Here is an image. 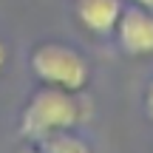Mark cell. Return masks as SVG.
<instances>
[{"instance_id": "6da1fadb", "label": "cell", "mask_w": 153, "mask_h": 153, "mask_svg": "<svg viewBox=\"0 0 153 153\" xmlns=\"http://www.w3.org/2000/svg\"><path fill=\"white\" fill-rule=\"evenodd\" d=\"M88 116H91V108L79 94L40 85L20 111V136L28 142H40L48 133L74 131L85 125Z\"/></svg>"}, {"instance_id": "7a4b0ae2", "label": "cell", "mask_w": 153, "mask_h": 153, "mask_svg": "<svg viewBox=\"0 0 153 153\" xmlns=\"http://www.w3.org/2000/svg\"><path fill=\"white\" fill-rule=\"evenodd\" d=\"M28 68L40 79V85L62 88V91L82 94L91 82V65L68 43H57V40H45L37 43L28 54Z\"/></svg>"}, {"instance_id": "3957f363", "label": "cell", "mask_w": 153, "mask_h": 153, "mask_svg": "<svg viewBox=\"0 0 153 153\" xmlns=\"http://www.w3.org/2000/svg\"><path fill=\"white\" fill-rule=\"evenodd\" d=\"M114 37H116V45L122 48V54L133 57V60L153 57V11L125 3L119 20H116Z\"/></svg>"}, {"instance_id": "277c9868", "label": "cell", "mask_w": 153, "mask_h": 153, "mask_svg": "<svg viewBox=\"0 0 153 153\" xmlns=\"http://www.w3.org/2000/svg\"><path fill=\"white\" fill-rule=\"evenodd\" d=\"M122 9H125V0H74L76 23L97 37L114 34Z\"/></svg>"}, {"instance_id": "5b68a950", "label": "cell", "mask_w": 153, "mask_h": 153, "mask_svg": "<svg viewBox=\"0 0 153 153\" xmlns=\"http://www.w3.org/2000/svg\"><path fill=\"white\" fill-rule=\"evenodd\" d=\"M40 148L45 153H94L91 142L88 139H82L79 133L74 131H57V133H48V136L40 139Z\"/></svg>"}, {"instance_id": "8992f818", "label": "cell", "mask_w": 153, "mask_h": 153, "mask_svg": "<svg viewBox=\"0 0 153 153\" xmlns=\"http://www.w3.org/2000/svg\"><path fill=\"white\" fill-rule=\"evenodd\" d=\"M145 116H148V119L153 122V79L148 82V88H145Z\"/></svg>"}, {"instance_id": "52a82bcc", "label": "cell", "mask_w": 153, "mask_h": 153, "mask_svg": "<svg viewBox=\"0 0 153 153\" xmlns=\"http://www.w3.org/2000/svg\"><path fill=\"white\" fill-rule=\"evenodd\" d=\"M6 62H9V48H6V43H3V40H0V74H3Z\"/></svg>"}, {"instance_id": "ba28073f", "label": "cell", "mask_w": 153, "mask_h": 153, "mask_svg": "<svg viewBox=\"0 0 153 153\" xmlns=\"http://www.w3.org/2000/svg\"><path fill=\"white\" fill-rule=\"evenodd\" d=\"M17 153H45L43 148H40V145L37 142H31V145H26V148H20V150H17Z\"/></svg>"}, {"instance_id": "9c48e42d", "label": "cell", "mask_w": 153, "mask_h": 153, "mask_svg": "<svg viewBox=\"0 0 153 153\" xmlns=\"http://www.w3.org/2000/svg\"><path fill=\"white\" fill-rule=\"evenodd\" d=\"M125 3H133V6H142V9H150L153 11V0H125Z\"/></svg>"}]
</instances>
